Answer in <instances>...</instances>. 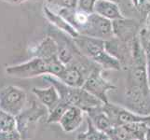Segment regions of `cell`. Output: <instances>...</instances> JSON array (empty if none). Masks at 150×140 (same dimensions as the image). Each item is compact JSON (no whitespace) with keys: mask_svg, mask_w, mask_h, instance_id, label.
<instances>
[{"mask_svg":"<svg viewBox=\"0 0 150 140\" xmlns=\"http://www.w3.org/2000/svg\"><path fill=\"white\" fill-rule=\"evenodd\" d=\"M126 106L141 116L150 115V91L147 83L146 56L139 43L138 36L132 41V57L127 66Z\"/></svg>","mask_w":150,"mask_h":140,"instance_id":"1","label":"cell"},{"mask_svg":"<svg viewBox=\"0 0 150 140\" xmlns=\"http://www.w3.org/2000/svg\"><path fill=\"white\" fill-rule=\"evenodd\" d=\"M42 77L50 84L55 87L59 93L60 100L68 106L76 107L85 112L90 108L100 107L103 104L101 100L88 92L82 87H72L66 85L58 77L51 75H44Z\"/></svg>","mask_w":150,"mask_h":140,"instance_id":"2","label":"cell"},{"mask_svg":"<svg viewBox=\"0 0 150 140\" xmlns=\"http://www.w3.org/2000/svg\"><path fill=\"white\" fill-rule=\"evenodd\" d=\"M74 42L84 55L100 65L103 70H121V65L105 49V40L79 35Z\"/></svg>","mask_w":150,"mask_h":140,"instance_id":"3","label":"cell"},{"mask_svg":"<svg viewBox=\"0 0 150 140\" xmlns=\"http://www.w3.org/2000/svg\"><path fill=\"white\" fill-rule=\"evenodd\" d=\"M98 65L88 58L79 50L69 64L64 65V70L58 79L66 85L82 87L91 71Z\"/></svg>","mask_w":150,"mask_h":140,"instance_id":"4","label":"cell"},{"mask_svg":"<svg viewBox=\"0 0 150 140\" xmlns=\"http://www.w3.org/2000/svg\"><path fill=\"white\" fill-rule=\"evenodd\" d=\"M48 116V109L38 101H32L31 106L16 117V129L22 140H30L34 136L41 119Z\"/></svg>","mask_w":150,"mask_h":140,"instance_id":"5","label":"cell"},{"mask_svg":"<svg viewBox=\"0 0 150 140\" xmlns=\"http://www.w3.org/2000/svg\"><path fill=\"white\" fill-rule=\"evenodd\" d=\"M27 101L26 92L14 85L4 86L0 89V110L16 117L22 112Z\"/></svg>","mask_w":150,"mask_h":140,"instance_id":"6","label":"cell"},{"mask_svg":"<svg viewBox=\"0 0 150 140\" xmlns=\"http://www.w3.org/2000/svg\"><path fill=\"white\" fill-rule=\"evenodd\" d=\"M79 35L107 40L114 37L112 22L92 12L88 15L85 23L77 30Z\"/></svg>","mask_w":150,"mask_h":140,"instance_id":"7","label":"cell"},{"mask_svg":"<svg viewBox=\"0 0 150 140\" xmlns=\"http://www.w3.org/2000/svg\"><path fill=\"white\" fill-rule=\"evenodd\" d=\"M103 69L102 67L100 65H97L91 71V73L88 76L85 82L82 85V88L101 100L103 104H105L108 102V92L116 90L117 87L106 79H105V77L103 76Z\"/></svg>","mask_w":150,"mask_h":140,"instance_id":"8","label":"cell"},{"mask_svg":"<svg viewBox=\"0 0 150 140\" xmlns=\"http://www.w3.org/2000/svg\"><path fill=\"white\" fill-rule=\"evenodd\" d=\"M6 73L16 79H33L48 74L47 63L38 57H33L24 63L6 67Z\"/></svg>","mask_w":150,"mask_h":140,"instance_id":"9","label":"cell"},{"mask_svg":"<svg viewBox=\"0 0 150 140\" xmlns=\"http://www.w3.org/2000/svg\"><path fill=\"white\" fill-rule=\"evenodd\" d=\"M102 108L109 119L113 127L123 126L133 122H144L147 116H141L128 108L107 102L103 104Z\"/></svg>","mask_w":150,"mask_h":140,"instance_id":"10","label":"cell"},{"mask_svg":"<svg viewBox=\"0 0 150 140\" xmlns=\"http://www.w3.org/2000/svg\"><path fill=\"white\" fill-rule=\"evenodd\" d=\"M114 37L123 42L132 43L141 29V23L136 20L124 17L112 21Z\"/></svg>","mask_w":150,"mask_h":140,"instance_id":"11","label":"cell"},{"mask_svg":"<svg viewBox=\"0 0 150 140\" xmlns=\"http://www.w3.org/2000/svg\"><path fill=\"white\" fill-rule=\"evenodd\" d=\"M147 126L144 122H133L123 126L112 127L106 134L109 140H132L144 139Z\"/></svg>","mask_w":150,"mask_h":140,"instance_id":"12","label":"cell"},{"mask_svg":"<svg viewBox=\"0 0 150 140\" xmlns=\"http://www.w3.org/2000/svg\"><path fill=\"white\" fill-rule=\"evenodd\" d=\"M132 43L123 42L118 38L113 37L105 40V49L114 58H116L121 65V68L126 69L132 57Z\"/></svg>","mask_w":150,"mask_h":140,"instance_id":"13","label":"cell"},{"mask_svg":"<svg viewBox=\"0 0 150 140\" xmlns=\"http://www.w3.org/2000/svg\"><path fill=\"white\" fill-rule=\"evenodd\" d=\"M33 57H38L45 62H50L58 58V48L54 39L47 36L40 42L30 50Z\"/></svg>","mask_w":150,"mask_h":140,"instance_id":"14","label":"cell"},{"mask_svg":"<svg viewBox=\"0 0 150 140\" xmlns=\"http://www.w3.org/2000/svg\"><path fill=\"white\" fill-rule=\"evenodd\" d=\"M84 111L80 108L70 106L61 118L59 124L65 133H72L79 129L84 120Z\"/></svg>","mask_w":150,"mask_h":140,"instance_id":"15","label":"cell"},{"mask_svg":"<svg viewBox=\"0 0 150 140\" xmlns=\"http://www.w3.org/2000/svg\"><path fill=\"white\" fill-rule=\"evenodd\" d=\"M93 12L111 22L125 17L120 6L111 0H95Z\"/></svg>","mask_w":150,"mask_h":140,"instance_id":"16","label":"cell"},{"mask_svg":"<svg viewBox=\"0 0 150 140\" xmlns=\"http://www.w3.org/2000/svg\"><path fill=\"white\" fill-rule=\"evenodd\" d=\"M43 14L46 17V19L49 21L50 23L52 25L54 28L62 31V32H64L66 35H68L72 38H74L79 36V33H77L61 15L53 11L52 9H50L47 5H45V4L43 6Z\"/></svg>","mask_w":150,"mask_h":140,"instance_id":"17","label":"cell"},{"mask_svg":"<svg viewBox=\"0 0 150 140\" xmlns=\"http://www.w3.org/2000/svg\"><path fill=\"white\" fill-rule=\"evenodd\" d=\"M32 92L38 98V101L47 108L48 113L51 109H53L54 107L60 102L59 93L55 87L51 84L48 88H44V89L35 87L32 89Z\"/></svg>","mask_w":150,"mask_h":140,"instance_id":"18","label":"cell"},{"mask_svg":"<svg viewBox=\"0 0 150 140\" xmlns=\"http://www.w3.org/2000/svg\"><path fill=\"white\" fill-rule=\"evenodd\" d=\"M102 106L90 108V109L85 111V113L97 130H99L100 132H103V134H106L111 130V128L113 126L109 121V119L106 116V114L103 112Z\"/></svg>","mask_w":150,"mask_h":140,"instance_id":"19","label":"cell"},{"mask_svg":"<svg viewBox=\"0 0 150 140\" xmlns=\"http://www.w3.org/2000/svg\"><path fill=\"white\" fill-rule=\"evenodd\" d=\"M107 138L106 134L93 126L91 120L87 117V130L84 133H80L77 134L76 140H105Z\"/></svg>","mask_w":150,"mask_h":140,"instance_id":"20","label":"cell"},{"mask_svg":"<svg viewBox=\"0 0 150 140\" xmlns=\"http://www.w3.org/2000/svg\"><path fill=\"white\" fill-rule=\"evenodd\" d=\"M69 107L70 106H68L67 104L60 100V102L54 107L53 109H51L48 113V116L46 118V122L47 123H59L61 118L63 117L64 113L66 111V109Z\"/></svg>","mask_w":150,"mask_h":140,"instance_id":"21","label":"cell"},{"mask_svg":"<svg viewBox=\"0 0 150 140\" xmlns=\"http://www.w3.org/2000/svg\"><path fill=\"white\" fill-rule=\"evenodd\" d=\"M16 129V118L0 110V132H8Z\"/></svg>","mask_w":150,"mask_h":140,"instance_id":"22","label":"cell"},{"mask_svg":"<svg viewBox=\"0 0 150 140\" xmlns=\"http://www.w3.org/2000/svg\"><path fill=\"white\" fill-rule=\"evenodd\" d=\"M77 0H45V5L56 10L59 9H76Z\"/></svg>","mask_w":150,"mask_h":140,"instance_id":"23","label":"cell"},{"mask_svg":"<svg viewBox=\"0 0 150 140\" xmlns=\"http://www.w3.org/2000/svg\"><path fill=\"white\" fill-rule=\"evenodd\" d=\"M138 40L144 53L150 56V28H141L138 33Z\"/></svg>","mask_w":150,"mask_h":140,"instance_id":"24","label":"cell"},{"mask_svg":"<svg viewBox=\"0 0 150 140\" xmlns=\"http://www.w3.org/2000/svg\"><path fill=\"white\" fill-rule=\"evenodd\" d=\"M94 3L95 0H77L76 9L86 13H92L93 12Z\"/></svg>","mask_w":150,"mask_h":140,"instance_id":"25","label":"cell"},{"mask_svg":"<svg viewBox=\"0 0 150 140\" xmlns=\"http://www.w3.org/2000/svg\"><path fill=\"white\" fill-rule=\"evenodd\" d=\"M0 140H22L17 129L8 132H0Z\"/></svg>","mask_w":150,"mask_h":140,"instance_id":"26","label":"cell"},{"mask_svg":"<svg viewBox=\"0 0 150 140\" xmlns=\"http://www.w3.org/2000/svg\"><path fill=\"white\" fill-rule=\"evenodd\" d=\"M111 1L117 3V4L118 5V6H120V9H121V11H122V8H123L124 5H127L128 7H132V9L135 8V7L133 6V4H132V0H111Z\"/></svg>","mask_w":150,"mask_h":140,"instance_id":"27","label":"cell"},{"mask_svg":"<svg viewBox=\"0 0 150 140\" xmlns=\"http://www.w3.org/2000/svg\"><path fill=\"white\" fill-rule=\"evenodd\" d=\"M146 56V73H147V83H148V88L150 91V56Z\"/></svg>","mask_w":150,"mask_h":140,"instance_id":"28","label":"cell"},{"mask_svg":"<svg viewBox=\"0 0 150 140\" xmlns=\"http://www.w3.org/2000/svg\"><path fill=\"white\" fill-rule=\"evenodd\" d=\"M1 1L7 2L9 4H13V5H19V4H23L28 1H39V0H1Z\"/></svg>","mask_w":150,"mask_h":140,"instance_id":"29","label":"cell"},{"mask_svg":"<svg viewBox=\"0 0 150 140\" xmlns=\"http://www.w3.org/2000/svg\"><path fill=\"white\" fill-rule=\"evenodd\" d=\"M144 139L146 140H150V128L147 127L146 132V136H144Z\"/></svg>","mask_w":150,"mask_h":140,"instance_id":"30","label":"cell"},{"mask_svg":"<svg viewBox=\"0 0 150 140\" xmlns=\"http://www.w3.org/2000/svg\"><path fill=\"white\" fill-rule=\"evenodd\" d=\"M144 123L146 124V126H147V127L150 128V115L147 116V119H146V121H144Z\"/></svg>","mask_w":150,"mask_h":140,"instance_id":"31","label":"cell"},{"mask_svg":"<svg viewBox=\"0 0 150 140\" xmlns=\"http://www.w3.org/2000/svg\"><path fill=\"white\" fill-rule=\"evenodd\" d=\"M132 140H146V139L144 138V139H132Z\"/></svg>","mask_w":150,"mask_h":140,"instance_id":"32","label":"cell"},{"mask_svg":"<svg viewBox=\"0 0 150 140\" xmlns=\"http://www.w3.org/2000/svg\"><path fill=\"white\" fill-rule=\"evenodd\" d=\"M105 140H109V139H108V138H105Z\"/></svg>","mask_w":150,"mask_h":140,"instance_id":"33","label":"cell"}]
</instances>
